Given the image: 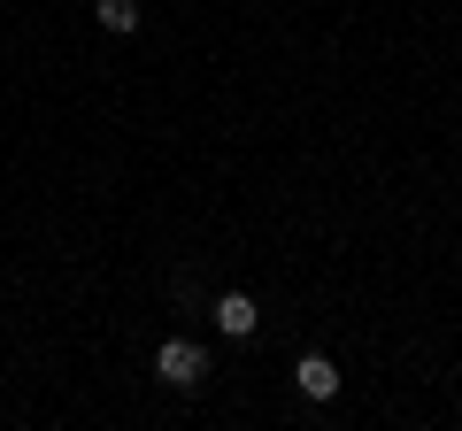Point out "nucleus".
Wrapping results in <instances>:
<instances>
[{"label": "nucleus", "mask_w": 462, "mask_h": 431, "mask_svg": "<svg viewBox=\"0 0 462 431\" xmlns=\"http://www.w3.org/2000/svg\"><path fill=\"white\" fill-rule=\"evenodd\" d=\"M154 378H162L170 393H200V385H208V347H200V339H162V347H154Z\"/></svg>", "instance_id": "nucleus-1"}, {"label": "nucleus", "mask_w": 462, "mask_h": 431, "mask_svg": "<svg viewBox=\"0 0 462 431\" xmlns=\"http://www.w3.org/2000/svg\"><path fill=\"white\" fill-rule=\"evenodd\" d=\"M208 316H216V332H224V339H254V332H263V308H254V293H224Z\"/></svg>", "instance_id": "nucleus-2"}, {"label": "nucleus", "mask_w": 462, "mask_h": 431, "mask_svg": "<svg viewBox=\"0 0 462 431\" xmlns=\"http://www.w3.org/2000/svg\"><path fill=\"white\" fill-rule=\"evenodd\" d=\"M293 385H300L309 400H331V393H339V362H331V354H300V362H293Z\"/></svg>", "instance_id": "nucleus-3"}, {"label": "nucleus", "mask_w": 462, "mask_h": 431, "mask_svg": "<svg viewBox=\"0 0 462 431\" xmlns=\"http://www.w3.org/2000/svg\"><path fill=\"white\" fill-rule=\"evenodd\" d=\"M93 23H100V32H116V39L139 32V0H93Z\"/></svg>", "instance_id": "nucleus-4"}]
</instances>
